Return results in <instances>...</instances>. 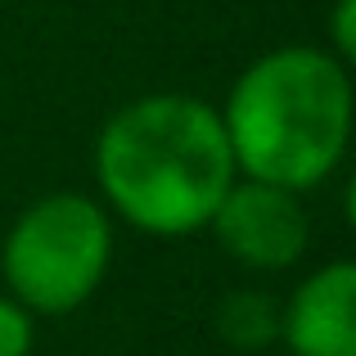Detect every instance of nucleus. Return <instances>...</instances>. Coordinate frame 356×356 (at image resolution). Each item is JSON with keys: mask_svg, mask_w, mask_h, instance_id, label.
<instances>
[{"mask_svg": "<svg viewBox=\"0 0 356 356\" xmlns=\"http://www.w3.org/2000/svg\"><path fill=\"white\" fill-rule=\"evenodd\" d=\"M235 176L221 113L199 95H140L122 104L95 140L104 203L127 226L158 239L208 230Z\"/></svg>", "mask_w": 356, "mask_h": 356, "instance_id": "1", "label": "nucleus"}, {"mask_svg": "<svg viewBox=\"0 0 356 356\" xmlns=\"http://www.w3.org/2000/svg\"><path fill=\"white\" fill-rule=\"evenodd\" d=\"M235 172L280 190H316L352 140V77L325 45H280L252 59L217 108Z\"/></svg>", "mask_w": 356, "mask_h": 356, "instance_id": "2", "label": "nucleus"}, {"mask_svg": "<svg viewBox=\"0 0 356 356\" xmlns=\"http://www.w3.org/2000/svg\"><path fill=\"white\" fill-rule=\"evenodd\" d=\"M113 221L90 194H45L5 235V284L36 316H68L104 284Z\"/></svg>", "mask_w": 356, "mask_h": 356, "instance_id": "3", "label": "nucleus"}, {"mask_svg": "<svg viewBox=\"0 0 356 356\" xmlns=\"http://www.w3.org/2000/svg\"><path fill=\"white\" fill-rule=\"evenodd\" d=\"M217 243L248 270H284L307 252V212L293 190L235 176L212 212Z\"/></svg>", "mask_w": 356, "mask_h": 356, "instance_id": "4", "label": "nucleus"}, {"mask_svg": "<svg viewBox=\"0 0 356 356\" xmlns=\"http://www.w3.org/2000/svg\"><path fill=\"white\" fill-rule=\"evenodd\" d=\"M280 339L293 356H356V266L330 261L280 307Z\"/></svg>", "mask_w": 356, "mask_h": 356, "instance_id": "5", "label": "nucleus"}, {"mask_svg": "<svg viewBox=\"0 0 356 356\" xmlns=\"http://www.w3.org/2000/svg\"><path fill=\"white\" fill-rule=\"evenodd\" d=\"M217 334L235 352H261L280 339V302L257 289H239L217 307Z\"/></svg>", "mask_w": 356, "mask_h": 356, "instance_id": "6", "label": "nucleus"}, {"mask_svg": "<svg viewBox=\"0 0 356 356\" xmlns=\"http://www.w3.org/2000/svg\"><path fill=\"white\" fill-rule=\"evenodd\" d=\"M32 352V312L14 298H0V356H27Z\"/></svg>", "mask_w": 356, "mask_h": 356, "instance_id": "7", "label": "nucleus"}, {"mask_svg": "<svg viewBox=\"0 0 356 356\" xmlns=\"http://www.w3.org/2000/svg\"><path fill=\"white\" fill-rule=\"evenodd\" d=\"M330 41H334V59L352 63L356 59V0H334L330 14Z\"/></svg>", "mask_w": 356, "mask_h": 356, "instance_id": "8", "label": "nucleus"}]
</instances>
